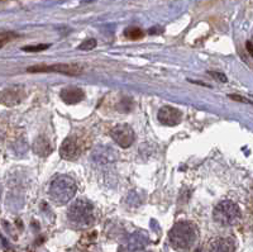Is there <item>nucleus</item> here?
<instances>
[{"mask_svg": "<svg viewBox=\"0 0 253 252\" xmlns=\"http://www.w3.org/2000/svg\"><path fill=\"white\" fill-rule=\"evenodd\" d=\"M197 240V228L191 222H179L168 233V241L175 250L191 249Z\"/></svg>", "mask_w": 253, "mask_h": 252, "instance_id": "nucleus-1", "label": "nucleus"}, {"mask_svg": "<svg viewBox=\"0 0 253 252\" xmlns=\"http://www.w3.org/2000/svg\"><path fill=\"white\" fill-rule=\"evenodd\" d=\"M67 218L71 225L77 229H85L94 224L95 216L92 203L85 199H79L70 205L67 211Z\"/></svg>", "mask_w": 253, "mask_h": 252, "instance_id": "nucleus-2", "label": "nucleus"}, {"mask_svg": "<svg viewBox=\"0 0 253 252\" xmlns=\"http://www.w3.org/2000/svg\"><path fill=\"white\" fill-rule=\"evenodd\" d=\"M76 190V184L70 176L60 175L51 183L50 196L55 203L63 205L74 198Z\"/></svg>", "mask_w": 253, "mask_h": 252, "instance_id": "nucleus-3", "label": "nucleus"}, {"mask_svg": "<svg viewBox=\"0 0 253 252\" xmlns=\"http://www.w3.org/2000/svg\"><path fill=\"white\" fill-rule=\"evenodd\" d=\"M241 209L236 203L230 202V200H223L219 203L214 209V220L224 227H229L234 225L241 220Z\"/></svg>", "mask_w": 253, "mask_h": 252, "instance_id": "nucleus-4", "label": "nucleus"}, {"mask_svg": "<svg viewBox=\"0 0 253 252\" xmlns=\"http://www.w3.org/2000/svg\"><path fill=\"white\" fill-rule=\"evenodd\" d=\"M83 71V67L79 65H75V63H57V65L52 66H46V65H35L31 66V67L27 68V72H31V74H38V72H57V74H63V75H74L80 74Z\"/></svg>", "mask_w": 253, "mask_h": 252, "instance_id": "nucleus-5", "label": "nucleus"}, {"mask_svg": "<svg viewBox=\"0 0 253 252\" xmlns=\"http://www.w3.org/2000/svg\"><path fill=\"white\" fill-rule=\"evenodd\" d=\"M110 136L114 140V142L119 147H122V149H128V147H130L135 140L134 131L128 125L115 126L112 131H110Z\"/></svg>", "mask_w": 253, "mask_h": 252, "instance_id": "nucleus-6", "label": "nucleus"}, {"mask_svg": "<svg viewBox=\"0 0 253 252\" xmlns=\"http://www.w3.org/2000/svg\"><path fill=\"white\" fill-rule=\"evenodd\" d=\"M81 154V145L79 143L75 136L67 137L61 145V149H60V155L63 160L67 161H75Z\"/></svg>", "mask_w": 253, "mask_h": 252, "instance_id": "nucleus-7", "label": "nucleus"}, {"mask_svg": "<svg viewBox=\"0 0 253 252\" xmlns=\"http://www.w3.org/2000/svg\"><path fill=\"white\" fill-rule=\"evenodd\" d=\"M181 118H183L181 110L176 109L174 107H170V105L162 107L158 110V121L163 126L174 127V126L179 125L180 122H181Z\"/></svg>", "mask_w": 253, "mask_h": 252, "instance_id": "nucleus-8", "label": "nucleus"}, {"mask_svg": "<svg viewBox=\"0 0 253 252\" xmlns=\"http://www.w3.org/2000/svg\"><path fill=\"white\" fill-rule=\"evenodd\" d=\"M24 95V90L21 88H9L0 93V104L13 107L23 100Z\"/></svg>", "mask_w": 253, "mask_h": 252, "instance_id": "nucleus-9", "label": "nucleus"}, {"mask_svg": "<svg viewBox=\"0 0 253 252\" xmlns=\"http://www.w3.org/2000/svg\"><path fill=\"white\" fill-rule=\"evenodd\" d=\"M60 96L66 104H77L80 101H83L85 98V93L80 88H75V86H70V88H65L60 93Z\"/></svg>", "mask_w": 253, "mask_h": 252, "instance_id": "nucleus-10", "label": "nucleus"}, {"mask_svg": "<svg viewBox=\"0 0 253 252\" xmlns=\"http://www.w3.org/2000/svg\"><path fill=\"white\" fill-rule=\"evenodd\" d=\"M126 247H122V250H130V251H134V250H142L144 249V246L147 245V238L144 237L143 234L134 233L132 234L128 241L126 243Z\"/></svg>", "mask_w": 253, "mask_h": 252, "instance_id": "nucleus-11", "label": "nucleus"}, {"mask_svg": "<svg viewBox=\"0 0 253 252\" xmlns=\"http://www.w3.org/2000/svg\"><path fill=\"white\" fill-rule=\"evenodd\" d=\"M212 251H234L236 250V243L230 238H215L210 242Z\"/></svg>", "mask_w": 253, "mask_h": 252, "instance_id": "nucleus-12", "label": "nucleus"}, {"mask_svg": "<svg viewBox=\"0 0 253 252\" xmlns=\"http://www.w3.org/2000/svg\"><path fill=\"white\" fill-rule=\"evenodd\" d=\"M33 151L38 155V156H43V158L51 155V152H52V147H51L50 141L46 140L44 137H39V138H37L34 145H33Z\"/></svg>", "mask_w": 253, "mask_h": 252, "instance_id": "nucleus-13", "label": "nucleus"}, {"mask_svg": "<svg viewBox=\"0 0 253 252\" xmlns=\"http://www.w3.org/2000/svg\"><path fill=\"white\" fill-rule=\"evenodd\" d=\"M126 36L130 39H138L143 37V32H142V30H139V28L132 27L128 28V30L126 31Z\"/></svg>", "mask_w": 253, "mask_h": 252, "instance_id": "nucleus-14", "label": "nucleus"}, {"mask_svg": "<svg viewBox=\"0 0 253 252\" xmlns=\"http://www.w3.org/2000/svg\"><path fill=\"white\" fill-rule=\"evenodd\" d=\"M96 47V39L94 38H90V39H86L84 41L81 45L79 46V50H84V51H90L93 48Z\"/></svg>", "mask_w": 253, "mask_h": 252, "instance_id": "nucleus-15", "label": "nucleus"}, {"mask_svg": "<svg viewBox=\"0 0 253 252\" xmlns=\"http://www.w3.org/2000/svg\"><path fill=\"white\" fill-rule=\"evenodd\" d=\"M50 47V45H37V46H27V47H23V51H27V52H41L43 50H47Z\"/></svg>", "mask_w": 253, "mask_h": 252, "instance_id": "nucleus-16", "label": "nucleus"}, {"mask_svg": "<svg viewBox=\"0 0 253 252\" xmlns=\"http://www.w3.org/2000/svg\"><path fill=\"white\" fill-rule=\"evenodd\" d=\"M212 75L215 79H218V80L223 81V83H227V77H225V75L221 74V72H212Z\"/></svg>", "mask_w": 253, "mask_h": 252, "instance_id": "nucleus-17", "label": "nucleus"}, {"mask_svg": "<svg viewBox=\"0 0 253 252\" xmlns=\"http://www.w3.org/2000/svg\"><path fill=\"white\" fill-rule=\"evenodd\" d=\"M229 98L233 99V100H237V101H243V103H247L250 104L251 101L248 99L243 98V96H238V95H229Z\"/></svg>", "mask_w": 253, "mask_h": 252, "instance_id": "nucleus-18", "label": "nucleus"}, {"mask_svg": "<svg viewBox=\"0 0 253 252\" xmlns=\"http://www.w3.org/2000/svg\"><path fill=\"white\" fill-rule=\"evenodd\" d=\"M247 48H248V51H250L251 56L253 57V45L251 43V42H247Z\"/></svg>", "mask_w": 253, "mask_h": 252, "instance_id": "nucleus-19", "label": "nucleus"}, {"mask_svg": "<svg viewBox=\"0 0 253 252\" xmlns=\"http://www.w3.org/2000/svg\"><path fill=\"white\" fill-rule=\"evenodd\" d=\"M6 43V38H0V48Z\"/></svg>", "mask_w": 253, "mask_h": 252, "instance_id": "nucleus-20", "label": "nucleus"}]
</instances>
